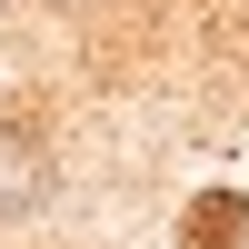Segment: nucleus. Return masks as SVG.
<instances>
[{
  "instance_id": "f257e3e1",
  "label": "nucleus",
  "mask_w": 249,
  "mask_h": 249,
  "mask_svg": "<svg viewBox=\"0 0 249 249\" xmlns=\"http://www.w3.org/2000/svg\"><path fill=\"white\" fill-rule=\"evenodd\" d=\"M50 199H60V140L40 120H0V230L50 219Z\"/></svg>"
}]
</instances>
